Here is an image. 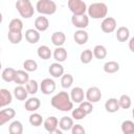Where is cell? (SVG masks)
<instances>
[{"mask_svg":"<svg viewBox=\"0 0 134 134\" xmlns=\"http://www.w3.org/2000/svg\"><path fill=\"white\" fill-rule=\"evenodd\" d=\"M50 103L53 108L63 112H68L71 109H73V103L71 102L69 94L65 91H61L55 95H53L51 97Z\"/></svg>","mask_w":134,"mask_h":134,"instance_id":"cell-1","label":"cell"},{"mask_svg":"<svg viewBox=\"0 0 134 134\" xmlns=\"http://www.w3.org/2000/svg\"><path fill=\"white\" fill-rule=\"evenodd\" d=\"M87 12L92 19H104L107 17L108 6L103 2H94L87 7Z\"/></svg>","mask_w":134,"mask_h":134,"instance_id":"cell-2","label":"cell"},{"mask_svg":"<svg viewBox=\"0 0 134 134\" xmlns=\"http://www.w3.org/2000/svg\"><path fill=\"white\" fill-rule=\"evenodd\" d=\"M16 8L24 19H29L35 14V8L29 0H18L16 2Z\"/></svg>","mask_w":134,"mask_h":134,"instance_id":"cell-3","label":"cell"},{"mask_svg":"<svg viewBox=\"0 0 134 134\" xmlns=\"http://www.w3.org/2000/svg\"><path fill=\"white\" fill-rule=\"evenodd\" d=\"M37 12L43 15H53L57 12V4L52 0H39L36 4Z\"/></svg>","mask_w":134,"mask_h":134,"instance_id":"cell-4","label":"cell"},{"mask_svg":"<svg viewBox=\"0 0 134 134\" xmlns=\"http://www.w3.org/2000/svg\"><path fill=\"white\" fill-rule=\"evenodd\" d=\"M67 4L73 16L85 15V13L87 12V5L82 0H69Z\"/></svg>","mask_w":134,"mask_h":134,"instance_id":"cell-5","label":"cell"},{"mask_svg":"<svg viewBox=\"0 0 134 134\" xmlns=\"http://www.w3.org/2000/svg\"><path fill=\"white\" fill-rule=\"evenodd\" d=\"M117 23L113 17H106L100 23V28L105 34H111L116 29Z\"/></svg>","mask_w":134,"mask_h":134,"instance_id":"cell-6","label":"cell"},{"mask_svg":"<svg viewBox=\"0 0 134 134\" xmlns=\"http://www.w3.org/2000/svg\"><path fill=\"white\" fill-rule=\"evenodd\" d=\"M55 82L52 80V79H49V77H46L44 80H42V82L40 83V89L42 91L43 94L45 95H49L51 93L54 92L55 90Z\"/></svg>","mask_w":134,"mask_h":134,"instance_id":"cell-7","label":"cell"},{"mask_svg":"<svg viewBox=\"0 0 134 134\" xmlns=\"http://www.w3.org/2000/svg\"><path fill=\"white\" fill-rule=\"evenodd\" d=\"M86 98H87V102L93 104V103H97L102 98V92H100V89L98 87H90L87 89L86 91V94H85Z\"/></svg>","mask_w":134,"mask_h":134,"instance_id":"cell-8","label":"cell"},{"mask_svg":"<svg viewBox=\"0 0 134 134\" xmlns=\"http://www.w3.org/2000/svg\"><path fill=\"white\" fill-rule=\"evenodd\" d=\"M71 23L74 27L79 29H85L89 24V17L87 15H81V16H73L71 17Z\"/></svg>","mask_w":134,"mask_h":134,"instance_id":"cell-9","label":"cell"},{"mask_svg":"<svg viewBox=\"0 0 134 134\" xmlns=\"http://www.w3.org/2000/svg\"><path fill=\"white\" fill-rule=\"evenodd\" d=\"M16 115V111L13 108H6L0 111V127L12 120Z\"/></svg>","mask_w":134,"mask_h":134,"instance_id":"cell-10","label":"cell"},{"mask_svg":"<svg viewBox=\"0 0 134 134\" xmlns=\"http://www.w3.org/2000/svg\"><path fill=\"white\" fill-rule=\"evenodd\" d=\"M69 96H70V99H71L72 103L81 104L84 100L85 93H84V90L81 87H74V88L71 89V92H70Z\"/></svg>","mask_w":134,"mask_h":134,"instance_id":"cell-11","label":"cell"},{"mask_svg":"<svg viewBox=\"0 0 134 134\" xmlns=\"http://www.w3.org/2000/svg\"><path fill=\"white\" fill-rule=\"evenodd\" d=\"M49 27V21L46 17L44 16H39L35 20V29L40 31H45Z\"/></svg>","mask_w":134,"mask_h":134,"instance_id":"cell-12","label":"cell"},{"mask_svg":"<svg viewBox=\"0 0 134 134\" xmlns=\"http://www.w3.org/2000/svg\"><path fill=\"white\" fill-rule=\"evenodd\" d=\"M48 72L53 77H61L64 74V67L61 63H52L48 68Z\"/></svg>","mask_w":134,"mask_h":134,"instance_id":"cell-13","label":"cell"},{"mask_svg":"<svg viewBox=\"0 0 134 134\" xmlns=\"http://www.w3.org/2000/svg\"><path fill=\"white\" fill-rule=\"evenodd\" d=\"M73 39L76 44L84 45L87 43V41L89 39V35L85 29H77L73 35Z\"/></svg>","mask_w":134,"mask_h":134,"instance_id":"cell-14","label":"cell"},{"mask_svg":"<svg viewBox=\"0 0 134 134\" xmlns=\"http://www.w3.org/2000/svg\"><path fill=\"white\" fill-rule=\"evenodd\" d=\"M13 100V95L7 89H0V108L8 106Z\"/></svg>","mask_w":134,"mask_h":134,"instance_id":"cell-15","label":"cell"},{"mask_svg":"<svg viewBox=\"0 0 134 134\" xmlns=\"http://www.w3.org/2000/svg\"><path fill=\"white\" fill-rule=\"evenodd\" d=\"M25 39L30 44H36L40 40V32L34 28H29L25 31Z\"/></svg>","mask_w":134,"mask_h":134,"instance_id":"cell-16","label":"cell"},{"mask_svg":"<svg viewBox=\"0 0 134 134\" xmlns=\"http://www.w3.org/2000/svg\"><path fill=\"white\" fill-rule=\"evenodd\" d=\"M40 106H41V102H40V99L38 97H30V98H28L25 102V105H24L25 109L27 111H29V112L37 111L40 108Z\"/></svg>","mask_w":134,"mask_h":134,"instance_id":"cell-17","label":"cell"},{"mask_svg":"<svg viewBox=\"0 0 134 134\" xmlns=\"http://www.w3.org/2000/svg\"><path fill=\"white\" fill-rule=\"evenodd\" d=\"M105 109L109 113H115L119 110V105H118V99L115 97H111L106 100L105 103Z\"/></svg>","mask_w":134,"mask_h":134,"instance_id":"cell-18","label":"cell"},{"mask_svg":"<svg viewBox=\"0 0 134 134\" xmlns=\"http://www.w3.org/2000/svg\"><path fill=\"white\" fill-rule=\"evenodd\" d=\"M66 41V36L63 31H55L51 35V42L57 47H62Z\"/></svg>","mask_w":134,"mask_h":134,"instance_id":"cell-19","label":"cell"},{"mask_svg":"<svg viewBox=\"0 0 134 134\" xmlns=\"http://www.w3.org/2000/svg\"><path fill=\"white\" fill-rule=\"evenodd\" d=\"M29 81V75L25 70H17L16 71V76L14 82L18 84L19 86H22L23 84H26Z\"/></svg>","mask_w":134,"mask_h":134,"instance_id":"cell-20","label":"cell"},{"mask_svg":"<svg viewBox=\"0 0 134 134\" xmlns=\"http://www.w3.org/2000/svg\"><path fill=\"white\" fill-rule=\"evenodd\" d=\"M23 29V22L19 18L13 19L8 24V31L12 32H22Z\"/></svg>","mask_w":134,"mask_h":134,"instance_id":"cell-21","label":"cell"},{"mask_svg":"<svg viewBox=\"0 0 134 134\" xmlns=\"http://www.w3.org/2000/svg\"><path fill=\"white\" fill-rule=\"evenodd\" d=\"M58 125H59V120L55 116H49L44 120V128L46 131H48V133L55 130L58 128Z\"/></svg>","mask_w":134,"mask_h":134,"instance_id":"cell-22","label":"cell"},{"mask_svg":"<svg viewBox=\"0 0 134 134\" xmlns=\"http://www.w3.org/2000/svg\"><path fill=\"white\" fill-rule=\"evenodd\" d=\"M130 38V30L126 26H120L116 30V39L119 42H126Z\"/></svg>","mask_w":134,"mask_h":134,"instance_id":"cell-23","label":"cell"},{"mask_svg":"<svg viewBox=\"0 0 134 134\" xmlns=\"http://www.w3.org/2000/svg\"><path fill=\"white\" fill-rule=\"evenodd\" d=\"M67 55H68L67 50L64 47H57L53 51V58L57 61V63H62L66 61Z\"/></svg>","mask_w":134,"mask_h":134,"instance_id":"cell-24","label":"cell"},{"mask_svg":"<svg viewBox=\"0 0 134 134\" xmlns=\"http://www.w3.org/2000/svg\"><path fill=\"white\" fill-rule=\"evenodd\" d=\"M73 125H74L73 124V119L71 117H68V116H63L59 120V127H60V130H62V131H69V130H71Z\"/></svg>","mask_w":134,"mask_h":134,"instance_id":"cell-25","label":"cell"},{"mask_svg":"<svg viewBox=\"0 0 134 134\" xmlns=\"http://www.w3.org/2000/svg\"><path fill=\"white\" fill-rule=\"evenodd\" d=\"M16 71H17V70H15V69L12 68V67H7V68H5V69L2 71V73H1L2 80H3L4 82H6V83L14 82L15 76H16Z\"/></svg>","mask_w":134,"mask_h":134,"instance_id":"cell-26","label":"cell"},{"mask_svg":"<svg viewBox=\"0 0 134 134\" xmlns=\"http://www.w3.org/2000/svg\"><path fill=\"white\" fill-rule=\"evenodd\" d=\"M37 53H38V57H39L40 59L45 60V61L48 60V59H50L51 55H52L50 48H49L48 46H46V45H41V46H39V48H38V50H37Z\"/></svg>","mask_w":134,"mask_h":134,"instance_id":"cell-27","label":"cell"},{"mask_svg":"<svg viewBox=\"0 0 134 134\" xmlns=\"http://www.w3.org/2000/svg\"><path fill=\"white\" fill-rule=\"evenodd\" d=\"M93 57L97 60H103L107 57V49L104 45H96L94 48H93Z\"/></svg>","mask_w":134,"mask_h":134,"instance_id":"cell-28","label":"cell"},{"mask_svg":"<svg viewBox=\"0 0 134 134\" xmlns=\"http://www.w3.org/2000/svg\"><path fill=\"white\" fill-rule=\"evenodd\" d=\"M9 134H23V125L19 120H14L8 127Z\"/></svg>","mask_w":134,"mask_h":134,"instance_id":"cell-29","label":"cell"},{"mask_svg":"<svg viewBox=\"0 0 134 134\" xmlns=\"http://www.w3.org/2000/svg\"><path fill=\"white\" fill-rule=\"evenodd\" d=\"M119 70V64L115 61H109L104 64V71L106 73H115Z\"/></svg>","mask_w":134,"mask_h":134,"instance_id":"cell-30","label":"cell"},{"mask_svg":"<svg viewBox=\"0 0 134 134\" xmlns=\"http://www.w3.org/2000/svg\"><path fill=\"white\" fill-rule=\"evenodd\" d=\"M27 91L23 86H17L14 89V96L18 99V100H25L27 98Z\"/></svg>","mask_w":134,"mask_h":134,"instance_id":"cell-31","label":"cell"},{"mask_svg":"<svg viewBox=\"0 0 134 134\" xmlns=\"http://www.w3.org/2000/svg\"><path fill=\"white\" fill-rule=\"evenodd\" d=\"M118 105H119V108H121V109H129L132 105L131 97L128 94H122L118 98Z\"/></svg>","mask_w":134,"mask_h":134,"instance_id":"cell-32","label":"cell"},{"mask_svg":"<svg viewBox=\"0 0 134 134\" xmlns=\"http://www.w3.org/2000/svg\"><path fill=\"white\" fill-rule=\"evenodd\" d=\"M23 67H24L26 72H34L38 69V63L32 59H28V60L24 61Z\"/></svg>","mask_w":134,"mask_h":134,"instance_id":"cell-33","label":"cell"},{"mask_svg":"<svg viewBox=\"0 0 134 134\" xmlns=\"http://www.w3.org/2000/svg\"><path fill=\"white\" fill-rule=\"evenodd\" d=\"M25 89L27 91V93L29 94H36L38 92V89H39V85H38V82L36 80H29L26 85H25Z\"/></svg>","mask_w":134,"mask_h":134,"instance_id":"cell-34","label":"cell"},{"mask_svg":"<svg viewBox=\"0 0 134 134\" xmlns=\"http://www.w3.org/2000/svg\"><path fill=\"white\" fill-rule=\"evenodd\" d=\"M80 59H81V62L83 64H89L92 59H93V53H92V50L90 49H85L81 52L80 54Z\"/></svg>","mask_w":134,"mask_h":134,"instance_id":"cell-35","label":"cell"},{"mask_svg":"<svg viewBox=\"0 0 134 134\" xmlns=\"http://www.w3.org/2000/svg\"><path fill=\"white\" fill-rule=\"evenodd\" d=\"M73 84V76L69 73H65L61 76V86L65 89L70 88L71 85Z\"/></svg>","mask_w":134,"mask_h":134,"instance_id":"cell-36","label":"cell"},{"mask_svg":"<svg viewBox=\"0 0 134 134\" xmlns=\"http://www.w3.org/2000/svg\"><path fill=\"white\" fill-rule=\"evenodd\" d=\"M121 131L124 134L126 133H134V122L132 120H124L121 122Z\"/></svg>","mask_w":134,"mask_h":134,"instance_id":"cell-37","label":"cell"},{"mask_svg":"<svg viewBox=\"0 0 134 134\" xmlns=\"http://www.w3.org/2000/svg\"><path fill=\"white\" fill-rule=\"evenodd\" d=\"M7 38L9 40V42L12 44H19L21 41H22V32H12V31H8L7 34Z\"/></svg>","mask_w":134,"mask_h":134,"instance_id":"cell-38","label":"cell"},{"mask_svg":"<svg viewBox=\"0 0 134 134\" xmlns=\"http://www.w3.org/2000/svg\"><path fill=\"white\" fill-rule=\"evenodd\" d=\"M43 122V117L39 113H32L29 116V124L34 127H39Z\"/></svg>","mask_w":134,"mask_h":134,"instance_id":"cell-39","label":"cell"},{"mask_svg":"<svg viewBox=\"0 0 134 134\" xmlns=\"http://www.w3.org/2000/svg\"><path fill=\"white\" fill-rule=\"evenodd\" d=\"M80 109H82L84 112H85V114L86 115H88V114H90L92 111H93V105L91 104V103H89V102H82L81 104H80V107H79Z\"/></svg>","mask_w":134,"mask_h":134,"instance_id":"cell-40","label":"cell"},{"mask_svg":"<svg viewBox=\"0 0 134 134\" xmlns=\"http://www.w3.org/2000/svg\"><path fill=\"white\" fill-rule=\"evenodd\" d=\"M85 116H86V114H85V112H84L82 109H80V108H75V109L72 110V117H73L74 119H76V120H81V119H83Z\"/></svg>","mask_w":134,"mask_h":134,"instance_id":"cell-41","label":"cell"},{"mask_svg":"<svg viewBox=\"0 0 134 134\" xmlns=\"http://www.w3.org/2000/svg\"><path fill=\"white\" fill-rule=\"evenodd\" d=\"M71 134H86V130L82 125L76 124L71 128Z\"/></svg>","mask_w":134,"mask_h":134,"instance_id":"cell-42","label":"cell"},{"mask_svg":"<svg viewBox=\"0 0 134 134\" xmlns=\"http://www.w3.org/2000/svg\"><path fill=\"white\" fill-rule=\"evenodd\" d=\"M133 42H134V38H131V39H130V42H129V47H130V50H131V51H134Z\"/></svg>","mask_w":134,"mask_h":134,"instance_id":"cell-43","label":"cell"},{"mask_svg":"<svg viewBox=\"0 0 134 134\" xmlns=\"http://www.w3.org/2000/svg\"><path fill=\"white\" fill-rule=\"evenodd\" d=\"M49 134H63V132H62V130H60V129H55V130H53V131H51V132H49Z\"/></svg>","mask_w":134,"mask_h":134,"instance_id":"cell-44","label":"cell"},{"mask_svg":"<svg viewBox=\"0 0 134 134\" xmlns=\"http://www.w3.org/2000/svg\"><path fill=\"white\" fill-rule=\"evenodd\" d=\"M2 20H3V17H2V14L0 13V24L2 23Z\"/></svg>","mask_w":134,"mask_h":134,"instance_id":"cell-45","label":"cell"},{"mask_svg":"<svg viewBox=\"0 0 134 134\" xmlns=\"http://www.w3.org/2000/svg\"><path fill=\"white\" fill-rule=\"evenodd\" d=\"M1 68H2V64H1V62H0V70H1Z\"/></svg>","mask_w":134,"mask_h":134,"instance_id":"cell-46","label":"cell"},{"mask_svg":"<svg viewBox=\"0 0 134 134\" xmlns=\"http://www.w3.org/2000/svg\"><path fill=\"white\" fill-rule=\"evenodd\" d=\"M126 134H134V133H126Z\"/></svg>","mask_w":134,"mask_h":134,"instance_id":"cell-47","label":"cell"},{"mask_svg":"<svg viewBox=\"0 0 134 134\" xmlns=\"http://www.w3.org/2000/svg\"><path fill=\"white\" fill-rule=\"evenodd\" d=\"M0 51H1V48H0Z\"/></svg>","mask_w":134,"mask_h":134,"instance_id":"cell-48","label":"cell"}]
</instances>
